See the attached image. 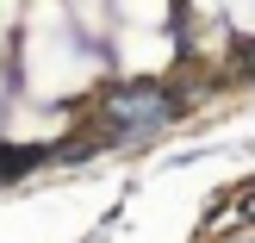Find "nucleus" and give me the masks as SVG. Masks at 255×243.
<instances>
[{"mask_svg": "<svg viewBox=\"0 0 255 243\" xmlns=\"http://www.w3.org/2000/svg\"><path fill=\"white\" fill-rule=\"evenodd\" d=\"M243 206H249V212H255V187H249V194H243Z\"/></svg>", "mask_w": 255, "mask_h": 243, "instance_id": "7ed1b4c3", "label": "nucleus"}, {"mask_svg": "<svg viewBox=\"0 0 255 243\" xmlns=\"http://www.w3.org/2000/svg\"><path fill=\"white\" fill-rule=\"evenodd\" d=\"M174 112L181 106H174L168 87H149V81L143 87H119V94L106 100V125H112L106 137H143V131H156V125H168Z\"/></svg>", "mask_w": 255, "mask_h": 243, "instance_id": "f257e3e1", "label": "nucleus"}, {"mask_svg": "<svg viewBox=\"0 0 255 243\" xmlns=\"http://www.w3.org/2000/svg\"><path fill=\"white\" fill-rule=\"evenodd\" d=\"M243 62H249V75H255V44H249V50H243Z\"/></svg>", "mask_w": 255, "mask_h": 243, "instance_id": "f03ea898", "label": "nucleus"}]
</instances>
